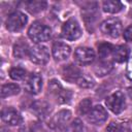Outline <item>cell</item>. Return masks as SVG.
<instances>
[{
  "label": "cell",
  "instance_id": "1",
  "mask_svg": "<svg viewBox=\"0 0 132 132\" xmlns=\"http://www.w3.org/2000/svg\"><path fill=\"white\" fill-rule=\"evenodd\" d=\"M28 35L31 40H33L36 43H39V42L46 41L51 38L52 30L48 26L40 22H35L30 26L28 30Z\"/></svg>",
  "mask_w": 132,
  "mask_h": 132
},
{
  "label": "cell",
  "instance_id": "2",
  "mask_svg": "<svg viewBox=\"0 0 132 132\" xmlns=\"http://www.w3.org/2000/svg\"><path fill=\"white\" fill-rule=\"evenodd\" d=\"M27 21L28 19L25 13L21 11H14L10 13L6 20V29L10 32H19L25 27Z\"/></svg>",
  "mask_w": 132,
  "mask_h": 132
},
{
  "label": "cell",
  "instance_id": "3",
  "mask_svg": "<svg viewBox=\"0 0 132 132\" xmlns=\"http://www.w3.org/2000/svg\"><path fill=\"white\" fill-rule=\"evenodd\" d=\"M105 103L109 110H111L113 113L118 114L125 109V105H126L125 96L120 91L114 92L106 98Z\"/></svg>",
  "mask_w": 132,
  "mask_h": 132
},
{
  "label": "cell",
  "instance_id": "4",
  "mask_svg": "<svg viewBox=\"0 0 132 132\" xmlns=\"http://www.w3.org/2000/svg\"><path fill=\"white\" fill-rule=\"evenodd\" d=\"M122 23L119 19H108L105 20L100 25V30L103 34L110 36L112 38H117L122 33Z\"/></svg>",
  "mask_w": 132,
  "mask_h": 132
},
{
  "label": "cell",
  "instance_id": "5",
  "mask_svg": "<svg viewBox=\"0 0 132 132\" xmlns=\"http://www.w3.org/2000/svg\"><path fill=\"white\" fill-rule=\"evenodd\" d=\"M29 58L33 63L37 65H43L47 63V61L50 60V53L46 46L37 44L32 48H30Z\"/></svg>",
  "mask_w": 132,
  "mask_h": 132
},
{
  "label": "cell",
  "instance_id": "6",
  "mask_svg": "<svg viewBox=\"0 0 132 132\" xmlns=\"http://www.w3.org/2000/svg\"><path fill=\"white\" fill-rule=\"evenodd\" d=\"M62 35L67 40H75L80 37L81 29L75 20H68L62 27Z\"/></svg>",
  "mask_w": 132,
  "mask_h": 132
},
{
  "label": "cell",
  "instance_id": "7",
  "mask_svg": "<svg viewBox=\"0 0 132 132\" xmlns=\"http://www.w3.org/2000/svg\"><path fill=\"white\" fill-rule=\"evenodd\" d=\"M107 111L102 105L94 106L87 114V120L93 125H102L107 120Z\"/></svg>",
  "mask_w": 132,
  "mask_h": 132
},
{
  "label": "cell",
  "instance_id": "8",
  "mask_svg": "<svg viewBox=\"0 0 132 132\" xmlns=\"http://www.w3.org/2000/svg\"><path fill=\"white\" fill-rule=\"evenodd\" d=\"M74 58L80 65H89L95 59V53L90 47H77L74 52Z\"/></svg>",
  "mask_w": 132,
  "mask_h": 132
},
{
  "label": "cell",
  "instance_id": "9",
  "mask_svg": "<svg viewBox=\"0 0 132 132\" xmlns=\"http://www.w3.org/2000/svg\"><path fill=\"white\" fill-rule=\"evenodd\" d=\"M1 119L10 126H18L23 123L22 116L12 107H6L1 111Z\"/></svg>",
  "mask_w": 132,
  "mask_h": 132
},
{
  "label": "cell",
  "instance_id": "10",
  "mask_svg": "<svg viewBox=\"0 0 132 132\" xmlns=\"http://www.w3.org/2000/svg\"><path fill=\"white\" fill-rule=\"evenodd\" d=\"M71 118V112L69 110H61L56 114V118L53 121V127L58 132H66L67 124Z\"/></svg>",
  "mask_w": 132,
  "mask_h": 132
},
{
  "label": "cell",
  "instance_id": "11",
  "mask_svg": "<svg viewBox=\"0 0 132 132\" xmlns=\"http://www.w3.org/2000/svg\"><path fill=\"white\" fill-rule=\"evenodd\" d=\"M42 87V78L37 73H32L25 82V89L30 94L36 95L40 92Z\"/></svg>",
  "mask_w": 132,
  "mask_h": 132
},
{
  "label": "cell",
  "instance_id": "12",
  "mask_svg": "<svg viewBox=\"0 0 132 132\" xmlns=\"http://www.w3.org/2000/svg\"><path fill=\"white\" fill-rule=\"evenodd\" d=\"M70 46L66 43L63 42H56L53 45L52 48V53H53V57L56 61H64L66 60L69 55H70Z\"/></svg>",
  "mask_w": 132,
  "mask_h": 132
},
{
  "label": "cell",
  "instance_id": "13",
  "mask_svg": "<svg viewBox=\"0 0 132 132\" xmlns=\"http://www.w3.org/2000/svg\"><path fill=\"white\" fill-rule=\"evenodd\" d=\"M62 74H63L64 79H66L67 81L73 82L78 79V77L81 75V72L78 67H76L75 65L69 64V65H66L63 67Z\"/></svg>",
  "mask_w": 132,
  "mask_h": 132
},
{
  "label": "cell",
  "instance_id": "14",
  "mask_svg": "<svg viewBox=\"0 0 132 132\" xmlns=\"http://www.w3.org/2000/svg\"><path fill=\"white\" fill-rule=\"evenodd\" d=\"M112 62L110 60H101L95 65L94 71L98 76H104L108 74L112 69Z\"/></svg>",
  "mask_w": 132,
  "mask_h": 132
},
{
  "label": "cell",
  "instance_id": "15",
  "mask_svg": "<svg viewBox=\"0 0 132 132\" xmlns=\"http://www.w3.org/2000/svg\"><path fill=\"white\" fill-rule=\"evenodd\" d=\"M129 56V50L125 45H117L113 46L112 51V60L119 63H122L128 59Z\"/></svg>",
  "mask_w": 132,
  "mask_h": 132
},
{
  "label": "cell",
  "instance_id": "16",
  "mask_svg": "<svg viewBox=\"0 0 132 132\" xmlns=\"http://www.w3.org/2000/svg\"><path fill=\"white\" fill-rule=\"evenodd\" d=\"M29 53H30L29 45L23 40H20L13 46V55H14V57H16L19 59L25 58L27 55H29Z\"/></svg>",
  "mask_w": 132,
  "mask_h": 132
},
{
  "label": "cell",
  "instance_id": "17",
  "mask_svg": "<svg viewBox=\"0 0 132 132\" xmlns=\"http://www.w3.org/2000/svg\"><path fill=\"white\" fill-rule=\"evenodd\" d=\"M102 8H103V10L105 12H108V13H117V12H119V11L122 10L123 4L120 1H117V0H107V1H104L103 2Z\"/></svg>",
  "mask_w": 132,
  "mask_h": 132
},
{
  "label": "cell",
  "instance_id": "18",
  "mask_svg": "<svg viewBox=\"0 0 132 132\" xmlns=\"http://www.w3.org/2000/svg\"><path fill=\"white\" fill-rule=\"evenodd\" d=\"M26 9L30 13H37L42 11L46 7V2L44 1H28L25 3Z\"/></svg>",
  "mask_w": 132,
  "mask_h": 132
},
{
  "label": "cell",
  "instance_id": "19",
  "mask_svg": "<svg viewBox=\"0 0 132 132\" xmlns=\"http://www.w3.org/2000/svg\"><path fill=\"white\" fill-rule=\"evenodd\" d=\"M112 51L113 45L110 43H101L98 46V54L101 60H109V58H112Z\"/></svg>",
  "mask_w": 132,
  "mask_h": 132
},
{
  "label": "cell",
  "instance_id": "20",
  "mask_svg": "<svg viewBox=\"0 0 132 132\" xmlns=\"http://www.w3.org/2000/svg\"><path fill=\"white\" fill-rule=\"evenodd\" d=\"M20 92V87L15 84H6L3 85L1 88V97L5 98V97H9V96H13L19 94Z\"/></svg>",
  "mask_w": 132,
  "mask_h": 132
},
{
  "label": "cell",
  "instance_id": "21",
  "mask_svg": "<svg viewBox=\"0 0 132 132\" xmlns=\"http://www.w3.org/2000/svg\"><path fill=\"white\" fill-rule=\"evenodd\" d=\"M76 84L78 87H80L82 89H90V88H93L95 85L93 78H91L88 75H84V74H81L78 77V79L76 80Z\"/></svg>",
  "mask_w": 132,
  "mask_h": 132
},
{
  "label": "cell",
  "instance_id": "22",
  "mask_svg": "<svg viewBox=\"0 0 132 132\" xmlns=\"http://www.w3.org/2000/svg\"><path fill=\"white\" fill-rule=\"evenodd\" d=\"M9 76L14 80H22V79H24L26 77V71L24 69H22V68L14 67V68L10 69Z\"/></svg>",
  "mask_w": 132,
  "mask_h": 132
},
{
  "label": "cell",
  "instance_id": "23",
  "mask_svg": "<svg viewBox=\"0 0 132 132\" xmlns=\"http://www.w3.org/2000/svg\"><path fill=\"white\" fill-rule=\"evenodd\" d=\"M92 101L90 99H84L78 104V112L81 114H88V112L92 109Z\"/></svg>",
  "mask_w": 132,
  "mask_h": 132
},
{
  "label": "cell",
  "instance_id": "24",
  "mask_svg": "<svg viewBox=\"0 0 132 132\" xmlns=\"http://www.w3.org/2000/svg\"><path fill=\"white\" fill-rule=\"evenodd\" d=\"M33 109L36 111V113L39 117H44L47 113L48 105L46 103H44V102H36L33 105Z\"/></svg>",
  "mask_w": 132,
  "mask_h": 132
},
{
  "label": "cell",
  "instance_id": "25",
  "mask_svg": "<svg viewBox=\"0 0 132 132\" xmlns=\"http://www.w3.org/2000/svg\"><path fill=\"white\" fill-rule=\"evenodd\" d=\"M71 96H72V93L69 90L62 89V91L57 95V98L60 103H68L71 99Z\"/></svg>",
  "mask_w": 132,
  "mask_h": 132
},
{
  "label": "cell",
  "instance_id": "26",
  "mask_svg": "<svg viewBox=\"0 0 132 132\" xmlns=\"http://www.w3.org/2000/svg\"><path fill=\"white\" fill-rule=\"evenodd\" d=\"M62 86H61V84L57 80V79H52L50 82H48V90L51 91V93H53V94H55L56 96L62 91Z\"/></svg>",
  "mask_w": 132,
  "mask_h": 132
},
{
  "label": "cell",
  "instance_id": "27",
  "mask_svg": "<svg viewBox=\"0 0 132 132\" xmlns=\"http://www.w3.org/2000/svg\"><path fill=\"white\" fill-rule=\"evenodd\" d=\"M106 132H124V127L117 122H111L106 128Z\"/></svg>",
  "mask_w": 132,
  "mask_h": 132
},
{
  "label": "cell",
  "instance_id": "28",
  "mask_svg": "<svg viewBox=\"0 0 132 132\" xmlns=\"http://www.w3.org/2000/svg\"><path fill=\"white\" fill-rule=\"evenodd\" d=\"M71 129L72 132H84V124L79 119H75L71 123Z\"/></svg>",
  "mask_w": 132,
  "mask_h": 132
},
{
  "label": "cell",
  "instance_id": "29",
  "mask_svg": "<svg viewBox=\"0 0 132 132\" xmlns=\"http://www.w3.org/2000/svg\"><path fill=\"white\" fill-rule=\"evenodd\" d=\"M123 36L125 38L126 41H130L132 42V25H130L123 33Z\"/></svg>",
  "mask_w": 132,
  "mask_h": 132
},
{
  "label": "cell",
  "instance_id": "30",
  "mask_svg": "<svg viewBox=\"0 0 132 132\" xmlns=\"http://www.w3.org/2000/svg\"><path fill=\"white\" fill-rule=\"evenodd\" d=\"M127 76L129 77V79L132 80V58L129 60L127 65Z\"/></svg>",
  "mask_w": 132,
  "mask_h": 132
},
{
  "label": "cell",
  "instance_id": "31",
  "mask_svg": "<svg viewBox=\"0 0 132 132\" xmlns=\"http://www.w3.org/2000/svg\"><path fill=\"white\" fill-rule=\"evenodd\" d=\"M19 132H33V131L30 128H28V127H23V128H21L19 130Z\"/></svg>",
  "mask_w": 132,
  "mask_h": 132
},
{
  "label": "cell",
  "instance_id": "32",
  "mask_svg": "<svg viewBox=\"0 0 132 132\" xmlns=\"http://www.w3.org/2000/svg\"><path fill=\"white\" fill-rule=\"evenodd\" d=\"M127 131L128 132H132V119L130 120V122L127 125Z\"/></svg>",
  "mask_w": 132,
  "mask_h": 132
},
{
  "label": "cell",
  "instance_id": "33",
  "mask_svg": "<svg viewBox=\"0 0 132 132\" xmlns=\"http://www.w3.org/2000/svg\"><path fill=\"white\" fill-rule=\"evenodd\" d=\"M128 93H129V96L132 98V88H130V89L128 90Z\"/></svg>",
  "mask_w": 132,
  "mask_h": 132
}]
</instances>
